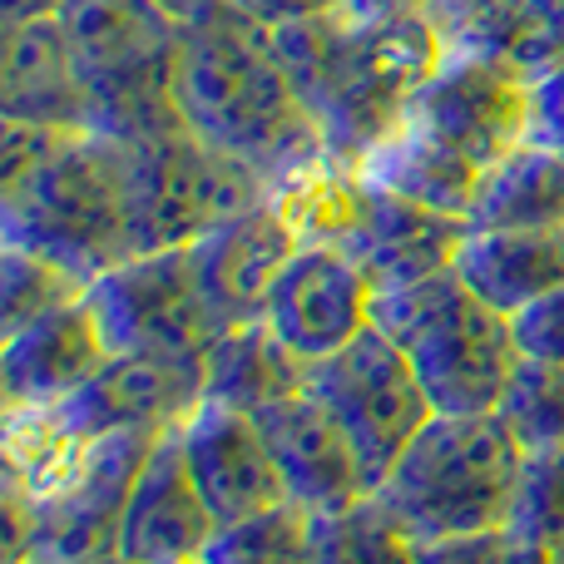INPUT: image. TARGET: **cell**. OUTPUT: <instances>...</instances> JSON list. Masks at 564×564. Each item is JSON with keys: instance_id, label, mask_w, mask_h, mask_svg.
I'll return each mask as SVG.
<instances>
[{"instance_id": "obj_1", "label": "cell", "mask_w": 564, "mask_h": 564, "mask_svg": "<svg viewBox=\"0 0 564 564\" xmlns=\"http://www.w3.org/2000/svg\"><path fill=\"white\" fill-rule=\"evenodd\" d=\"M178 115L198 139L253 164L278 194L327 164L317 119L282 65L273 25L234 0H198L194 15H184Z\"/></svg>"}, {"instance_id": "obj_2", "label": "cell", "mask_w": 564, "mask_h": 564, "mask_svg": "<svg viewBox=\"0 0 564 564\" xmlns=\"http://www.w3.org/2000/svg\"><path fill=\"white\" fill-rule=\"evenodd\" d=\"M278 55L317 119L327 164L357 169L416 109V95L436 75L446 40L426 15L357 20L347 10L273 25Z\"/></svg>"}, {"instance_id": "obj_3", "label": "cell", "mask_w": 564, "mask_h": 564, "mask_svg": "<svg viewBox=\"0 0 564 564\" xmlns=\"http://www.w3.org/2000/svg\"><path fill=\"white\" fill-rule=\"evenodd\" d=\"M520 470H525V451L506 436L496 416H441L436 411L397 456L377 496L406 525V535L426 545V540L506 530L516 510Z\"/></svg>"}, {"instance_id": "obj_4", "label": "cell", "mask_w": 564, "mask_h": 564, "mask_svg": "<svg viewBox=\"0 0 564 564\" xmlns=\"http://www.w3.org/2000/svg\"><path fill=\"white\" fill-rule=\"evenodd\" d=\"M371 322L406 351L441 416H490L520 361L510 317L486 307L451 268L377 292Z\"/></svg>"}, {"instance_id": "obj_5", "label": "cell", "mask_w": 564, "mask_h": 564, "mask_svg": "<svg viewBox=\"0 0 564 564\" xmlns=\"http://www.w3.org/2000/svg\"><path fill=\"white\" fill-rule=\"evenodd\" d=\"M0 243L50 258L85 288L124 258H134L124 144L109 134H75L20 188H6L0 194Z\"/></svg>"}, {"instance_id": "obj_6", "label": "cell", "mask_w": 564, "mask_h": 564, "mask_svg": "<svg viewBox=\"0 0 564 564\" xmlns=\"http://www.w3.org/2000/svg\"><path fill=\"white\" fill-rule=\"evenodd\" d=\"M95 105V134L144 139L184 124L178 45L184 20L159 0H65L55 10Z\"/></svg>"}, {"instance_id": "obj_7", "label": "cell", "mask_w": 564, "mask_h": 564, "mask_svg": "<svg viewBox=\"0 0 564 564\" xmlns=\"http://www.w3.org/2000/svg\"><path fill=\"white\" fill-rule=\"evenodd\" d=\"M124 144V188H129V248L164 253L194 248L218 224L248 214L278 188L253 164L214 149L188 124L159 129Z\"/></svg>"}, {"instance_id": "obj_8", "label": "cell", "mask_w": 564, "mask_h": 564, "mask_svg": "<svg viewBox=\"0 0 564 564\" xmlns=\"http://www.w3.org/2000/svg\"><path fill=\"white\" fill-rule=\"evenodd\" d=\"M85 297L95 307L115 357H154V361H178V367H204L208 347L224 337L188 248L124 258L105 278L89 282Z\"/></svg>"}, {"instance_id": "obj_9", "label": "cell", "mask_w": 564, "mask_h": 564, "mask_svg": "<svg viewBox=\"0 0 564 564\" xmlns=\"http://www.w3.org/2000/svg\"><path fill=\"white\" fill-rule=\"evenodd\" d=\"M307 391L337 416L347 441L357 446L361 466H367L371 490L387 480L397 456L416 441V431L436 416L421 377L411 371L406 351L371 322L357 341L341 351L312 361L307 367Z\"/></svg>"}, {"instance_id": "obj_10", "label": "cell", "mask_w": 564, "mask_h": 564, "mask_svg": "<svg viewBox=\"0 0 564 564\" xmlns=\"http://www.w3.org/2000/svg\"><path fill=\"white\" fill-rule=\"evenodd\" d=\"M411 119L490 169L530 139V79L476 50H446L436 75L416 95Z\"/></svg>"}, {"instance_id": "obj_11", "label": "cell", "mask_w": 564, "mask_h": 564, "mask_svg": "<svg viewBox=\"0 0 564 564\" xmlns=\"http://www.w3.org/2000/svg\"><path fill=\"white\" fill-rule=\"evenodd\" d=\"M371 307H377V282L367 268L347 248L302 238L297 258L268 297L263 322L278 332L282 347L297 351L312 367V361L341 351L347 341H357L371 327Z\"/></svg>"}, {"instance_id": "obj_12", "label": "cell", "mask_w": 564, "mask_h": 564, "mask_svg": "<svg viewBox=\"0 0 564 564\" xmlns=\"http://www.w3.org/2000/svg\"><path fill=\"white\" fill-rule=\"evenodd\" d=\"M302 248V228L292 218V208L282 204V194L253 204L248 214L218 224L214 234H204L188 253H194L204 297L214 307L218 327H238V322H258L268 312L278 278L288 273V263Z\"/></svg>"}, {"instance_id": "obj_13", "label": "cell", "mask_w": 564, "mask_h": 564, "mask_svg": "<svg viewBox=\"0 0 564 564\" xmlns=\"http://www.w3.org/2000/svg\"><path fill=\"white\" fill-rule=\"evenodd\" d=\"M178 446H184L188 476L218 525H234V520H248L288 500L273 446L253 411L204 397V406L178 426Z\"/></svg>"}, {"instance_id": "obj_14", "label": "cell", "mask_w": 564, "mask_h": 564, "mask_svg": "<svg viewBox=\"0 0 564 564\" xmlns=\"http://www.w3.org/2000/svg\"><path fill=\"white\" fill-rule=\"evenodd\" d=\"M109 341L99 327L89 297H75L65 307L45 312L40 322L0 337V397L6 416L20 411H50L69 401L79 387L109 367Z\"/></svg>"}, {"instance_id": "obj_15", "label": "cell", "mask_w": 564, "mask_h": 564, "mask_svg": "<svg viewBox=\"0 0 564 564\" xmlns=\"http://www.w3.org/2000/svg\"><path fill=\"white\" fill-rule=\"evenodd\" d=\"M258 426L273 446L288 500L302 506L307 516H332V510H347L361 496H371L357 446L312 391H292V397L263 406Z\"/></svg>"}, {"instance_id": "obj_16", "label": "cell", "mask_w": 564, "mask_h": 564, "mask_svg": "<svg viewBox=\"0 0 564 564\" xmlns=\"http://www.w3.org/2000/svg\"><path fill=\"white\" fill-rule=\"evenodd\" d=\"M218 535L214 510L188 476L178 431H164L134 476L119 520V555L129 564H198Z\"/></svg>"}, {"instance_id": "obj_17", "label": "cell", "mask_w": 564, "mask_h": 564, "mask_svg": "<svg viewBox=\"0 0 564 564\" xmlns=\"http://www.w3.org/2000/svg\"><path fill=\"white\" fill-rule=\"evenodd\" d=\"M0 115L95 134V105H89L85 75L75 65V50H69L59 15H35L20 20V25H6V45H0Z\"/></svg>"}, {"instance_id": "obj_18", "label": "cell", "mask_w": 564, "mask_h": 564, "mask_svg": "<svg viewBox=\"0 0 564 564\" xmlns=\"http://www.w3.org/2000/svg\"><path fill=\"white\" fill-rule=\"evenodd\" d=\"M451 273L500 317H516L564 282V228H466Z\"/></svg>"}, {"instance_id": "obj_19", "label": "cell", "mask_w": 564, "mask_h": 564, "mask_svg": "<svg viewBox=\"0 0 564 564\" xmlns=\"http://www.w3.org/2000/svg\"><path fill=\"white\" fill-rule=\"evenodd\" d=\"M357 174L367 178V184L387 188V194L406 198V204L436 208V214L460 218V224L470 218L480 184H486V169H480L476 159L451 149L446 139H436L426 124H416V119H406L381 149H371L357 164Z\"/></svg>"}, {"instance_id": "obj_20", "label": "cell", "mask_w": 564, "mask_h": 564, "mask_svg": "<svg viewBox=\"0 0 564 564\" xmlns=\"http://www.w3.org/2000/svg\"><path fill=\"white\" fill-rule=\"evenodd\" d=\"M307 391V361L278 341V332L258 322H238L208 347L204 357V397L238 411H263L273 401Z\"/></svg>"}, {"instance_id": "obj_21", "label": "cell", "mask_w": 564, "mask_h": 564, "mask_svg": "<svg viewBox=\"0 0 564 564\" xmlns=\"http://www.w3.org/2000/svg\"><path fill=\"white\" fill-rule=\"evenodd\" d=\"M466 228H564V149L525 139L490 164Z\"/></svg>"}, {"instance_id": "obj_22", "label": "cell", "mask_w": 564, "mask_h": 564, "mask_svg": "<svg viewBox=\"0 0 564 564\" xmlns=\"http://www.w3.org/2000/svg\"><path fill=\"white\" fill-rule=\"evenodd\" d=\"M312 564H416V540L371 490L347 510L312 516Z\"/></svg>"}, {"instance_id": "obj_23", "label": "cell", "mask_w": 564, "mask_h": 564, "mask_svg": "<svg viewBox=\"0 0 564 564\" xmlns=\"http://www.w3.org/2000/svg\"><path fill=\"white\" fill-rule=\"evenodd\" d=\"M490 416L506 426V436L525 456L564 451V361L520 357Z\"/></svg>"}, {"instance_id": "obj_24", "label": "cell", "mask_w": 564, "mask_h": 564, "mask_svg": "<svg viewBox=\"0 0 564 564\" xmlns=\"http://www.w3.org/2000/svg\"><path fill=\"white\" fill-rule=\"evenodd\" d=\"M456 50H476V55L516 69L520 79H540L545 69L564 65V0H520L510 15H500L470 45Z\"/></svg>"}, {"instance_id": "obj_25", "label": "cell", "mask_w": 564, "mask_h": 564, "mask_svg": "<svg viewBox=\"0 0 564 564\" xmlns=\"http://www.w3.org/2000/svg\"><path fill=\"white\" fill-rule=\"evenodd\" d=\"M198 564H312V516L292 500L218 525Z\"/></svg>"}, {"instance_id": "obj_26", "label": "cell", "mask_w": 564, "mask_h": 564, "mask_svg": "<svg viewBox=\"0 0 564 564\" xmlns=\"http://www.w3.org/2000/svg\"><path fill=\"white\" fill-rule=\"evenodd\" d=\"M85 282L75 273H65L59 263L30 253V248L0 243V337L40 322L45 312L65 307V302L85 297Z\"/></svg>"}, {"instance_id": "obj_27", "label": "cell", "mask_w": 564, "mask_h": 564, "mask_svg": "<svg viewBox=\"0 0 564 564\" xmlns=\"http://www.w3.org/2000/svg\"><path fill=\"white\" fill-rule=\"evenodd\" d=\"M510 535L525 540L540 555H555L564 545V451L555 456H525L516 490V510H510Z\"/></svg>"}, {"instance_id": "obj_28", "label": "cell", "mask_w": 564, "mask_h": 564, "mask_svg": "<svg viewBox=\"0 0 564 564\" xmlns=\"http://www.w3.org/2000/svg\"><path fill=\"white\" fill-rule=\"evenodd\" d=\"M75 134L79 129L30 124V119H0V194H6V188H20L35 169H45Z\"/></svg>"}, {"instance_id": "obj_29", "label": "cell", "mask_w": 564, "mask_h": 564, "mask_svg": "<svg viewBox=\"0 0 564 564\" xmlns=\"http://www.w3.org/2000/svg\"><path fill=\"white\" fill-rule=\"evenodd\" d=\"M416 564H550V555L530 550L510 530H480V535L426 540L416 545Z\"/></svg>"}, {"instance_id": "obj_30", "label": "cell", "mask_w": 564, "mask_h": 564, "mask_svg": "<svg viewBox=\"0 0 564 564\" xmlns=\"http://www.w3.org/2000/svg\"><path fill=\"white\" fill-rule=\"evenodd\" d=\"M520 341V357H540V361H564V282L545 297H535L530 307H520L510 317Z\"/></svg>"}, {"instance_id": "obj_31", "label": "cell", "mask_w": 564, "mask_h": 564, "mask_svg": "<svg viewBox=\"0 0 564 564\" xmlns=\"http://www.w3.org/2000/svg\"><path fill=\"white\" fill-rule=\"evenodd\" d=\"M520 0H426L421 15L436 25V35L446 40V50L470 45L480 30H490L500 15H510Z\"/></svg>"}, {"instance_id": "obj_32", "label": "cell", "mask_w": 564, "mask_h": 564, "mask_svg": "<svg viewBox=\"0 0 564 564\" xmlns=\"http://www.w3.org/2000/svg\"><path fill=\"white\" fill-rule=\"evenodd\" d=\"M530 139L564 149V65L530 79Z\"/></svg>"}, {"instance_id": "obj_33", "label": "cell", "mask_w": 564, "mask_h": 564, "mask_svg": "<svg viewBox=\"0 0 564 564\" xmlns=\"http://www.w3.org/2000/svg\"><path fill=\"white\" fill-rule=\"evenodd\" d=\"M234 6H243L248 15L263 20V25H297V20L341 10V0H234Z\"/></svg>"}, {"instance_id": "obj_34", "label": "cell", "mask_w": 564, "mask_h": 564, "mask_svg": "<svg viewBox=\"0 0 564 564\" xmlns=\"http://www.w3.org/2000/svg\"><path fill=\"white\" fill-rule=\"evenodd\" d=\"M341 10L357 20H391V15H421L426 0H341Z\"/></svg>"}, {"instance_id": "obj_35", "label": "cell", "mask_w": 564, "mask_h": 564, "mask_svg": "<svg viewBox=\"0 0 564 564\" xmlns=\"http://www.w3.org/2000/svg\"><path fill=\"white\" fill-rule=\"evenodd\" d=\"M65 0H0V25H20L35 15H55Z\"/></svg>"}, {"instance_id": "obj_36", "label": "cell", "mask_w": 564, "mask_h": 564, "mask_svg": "<svg viewBox=\"0 0 564 564\" xmlns=\"http://www.w3.org/2000/svg\"><path fill=\"white\" fill-rule=\"evenodd\" d=\"M159 6H169L178 20H184V15H194V10H198V0H159Z\"/></svg>"}, {"instance_id": "obj_37", "label": "cell", "mask_w": 564, "mask_h": 564, "mask_svg": "<svg viewBox=\"0 0 564 564\" xmlns=\"http://www.w3.org/2000/svg\"><path fill=\"white\" fill-rule=\"evenodd\" d=\"M89 564H129L124 555H105V560H89Z\"/></svg>"}, {"instance_id": "obj_38", "label": "cell", "mask_w": 564, "mask_h": 564, "mask_svg": "<svg viewBox=\"0 0 564 564\" xmlns=\"http://www.w3.org/2000/svg\"><path fill=\"white\" fill-rule=\"evenodd\" d=\"M550 564H564V545L555 550V555H550Z\"/></svg>"}, {"instance_id": "obj_39", "label": "cell", "mask_w": 564, "mask_h": 564, "mask_svg": "<svg viewBox=\"0 0 564 564\" xmlns=\"http://www.w3.org/2000/svg\"><path fill=\"white\" fill-rule=\"evenodd\" d=\"M6 564H25V560H6Z\"/></svg>"}]
</instances>
